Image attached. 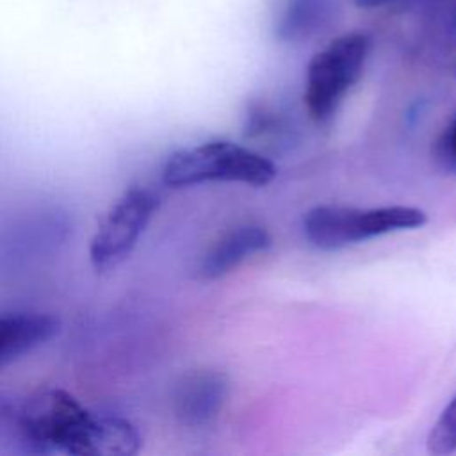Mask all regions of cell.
Returning <instances> with one entry per match:
<instances>
[{
  "mask_svg": "<svg viewBox=\"0 0 456 456\" xmlns=\"http://www.w3.org/2000/svg\"><path fill=\"white\" fill-rule=\"evenodd\" d=\"M16 424L27 449L37 454L130 456L142 445L130 420L93 413L64 388L32 394L21 404Z\"/></svg>",
  "mask_w": 456,
  "mask_h": 456,
  "instance_id": "obj_1",
  "label": "cell"
},
{
  "mask_svg": "<svg viewBox=\"0 0 456 456\" xmlns=\"http://www.w3.org/2000/svg\"><path fill=\"white\" fill-rule=\"evenodd\" d=\"M276 166L264 155L232 141H207L171 153L162 166V182L173 189L207 182H239L267 185Z\"/></svg>",
  "mask_w": 456,
  "mask_h": 456,
  "instance_id": "obj_2",
  "label": "cell"
},
{
  "mask_svg": "<svg viewBox=\"0 0 456 456\" xmlns=\"http://www.w3.org/2000/svg\"><path fill=\"white\" fill-rule=\"evenodd\" d=\"M372 37L363 30H351L331 39L312 55L305 75V107L308 116L324 125L333 119L346 94L362 78Z\"/></svg>",
  "mask_w": 456,
  "mask_h": 456,
  "instance_id": "obj_3",
  "label": "cell"
},
{
  "mask_svg": "<svg viewBox=\"0 0 456 456\" xmlns=\"http://www.w3.org/2000/svg\"><path fill=\"white\" fill-rule=\"evenodd\" d=\"M426 223L428 214L422 208L408 205L372 208L317 205L305 214L303 232L312 246L333 251L378 235L415 230Z\"/></svg>",
  "mask_w": 456,
  "mask_h": 456,
  "instance_id": "obj_4",
  "label": "cell"
},
{
  "mask_svg": "<svg viewBox=\"0 0 456 456\" xmlns=\"http://www.w3.org/2000/svg\"><path fill=\"white\" fill-rule=\"evenodd\" d=\"M160 205L159 196L142 185L126 189L100 217L89 242V262L98 273L123 264L148 228Z\"/></svg>",
  "mask_w": 456,
  "mask_h": 456,
  "instance_id": "obj_5",
  "label": "cell"
},
{
  "mask_svg": "<svg viewBox=\"0 0 456 456\" xmlns=\"http://www.w3.org/2000/svg\"><path fill=\"white\" fill-rule=\"evenodd\" d=\"M230 383L224 372L203 369L183 376L173 394L176 419L187 428H207L221 413Z\"/></svg>",
  "mask_w": 456,
  "mask_h": 456,
  "instance_id": "obj_6",
  "label": "cell"
},
{
  "mask_svg": "<svg viewBox=\"0 0 456 456\" xmlns=\"http://www.w3.org/2000/svg\"><path fill=\"white\" fill-rule=\"evenodd\" d=\"M271 233L260 224H240L219 235L201 255L196 274L203 280H217L232 273L249 256L269 249Z\"/></svg>",
  "mask_w": 456,
  "mask_h": 456,
  "instance_id": "obj_7",
  "label": "cell"
},
{
  "mask_svg": "<svg viewBox=\"0 0 456 456\" xmlns=\"http://www.w3.org/2000/svg\"><path fill=\"white\" fill-rule=\"evenodd\" d=\"M61 321L43 312H0V370L55 338Z\"/></svg>",
  "mask_w": 456,
  "mask_h": 456,
  "instance_id": "obj_8",
  "label": "cell"
},
{
  "mask_svg": "<svg viewBox=\"0 0 456 456\" xmlns=\"http://www.w3.org/2000/svg\"><path fill=\"white\" fill-rule=\"evenodd\" d=\"M337 0H274L273 34L285 43H299L322 30L333 18Z\"/></svg>",
  "mask_w": 456,
  "mask_h": 456,
  "instance_id": "obj_9",
  "label": "cell"
},
{
  "mask_svg": "<svg viewBox=\"0 0 456 456\" xmlns=\"http://www.w3.org/2000/svg\"><path fill=\"white\" fill-rule=\"evenodd\" d=\"M428 451L436 456L456 452V395L442 410L428 435Z\"/></svg>",
  "mask_w": 456,
  "mask_h": 456,
  "instance_id": "obj_10",
  "label": "cell"
},
{
  "mask_svg": "<svg viewBox=\"0 0 456 456\" xmlns=\"http://www.w3.org/2000/svg\"><path fill=\"white\" fill-rule=\"evenodd\" d=\"M433 153L442 167L456 171V116L435 141Z\"/></svg>",
  "mask_w": 456,
  "mask_h": 456,
  "instance_id": "obj_11",
  "label": "cell"
},
{
  "mask_svg": "<svg viewBox=\"0 0 456 456\" xmlns=\"http://www.w3.org/2000/svg\"><path fill=\"white\" fill-rule=\"evenodd\" d=\"M353 5H356L358 9H365V11H374V9H383V7H392L397 5L404 0H351Z\"/></svg>",
  "mask_w": 456,
  "mask_h": 456,
  "instance_id": "obj_12",
  "label": "cell"
}]
</instances>
